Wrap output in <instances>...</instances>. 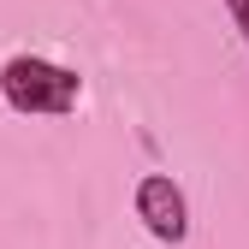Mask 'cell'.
I'll use <instances>...</instances> for the list:
<instances>
[{"mask_svg": "<svg viewBox=\"0 0 249 249\" xmlns=\"http://www.w3.org/2000/svg\"><path fill=\"white\" fill-rule=\"evenodd\" d=\"M0 95H6L12 113H30V119H66L77 101H83V77L59 59H42V53H12L0 66Z\"/></svg>", "mask_w": 249, "mask_h": 249, "instance_id": "6da1fadb", "label": "cell"}, {"mask_svg": "<svg viewBox=\"0 0 249 249\" xmlns=\"http://www.w3.org/2000/svg\"><path fill=\"white\" fill-rule=\"evenodd\" d=\"M243 42H249V36H243Z\"/></svg>", "mask_w": 249, "mask_h": 249, "instance_id": "277c9868", "label": "cell"}, {"mask_svg": "<svg viewBox=\"0 0 249 249\" xmlns=\"http://www.w3.org/2000/svg\"><path fill=\"white\" fill-rule=\"evenodd\" d=\"M226 12L237 18V30H243V36H249V0H226Z\"/></svg>", "mask_w": 249, "mask_h": 249, "instance_id": "3957f363", "label": "cell"}, {"mask_svg": "<svg viewBox=\"0 0 249 249\" xmlns=\"http://www.w3.org/2000/svg\"><path fill=\"white\" fill-rule=\"evenodd\" d=\"M131 208H137V220H142V231L154 243H172L178 249L184 237H190V196H184V184L172 172H142Z\"/></svg>", "mask_w": 249, "mask_h": 249, "instance_id": "7a4b0ae2", "label": "cell"}]
</instances>
